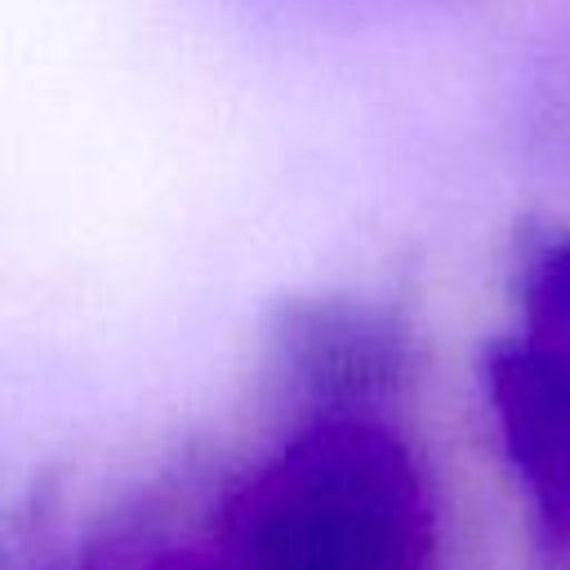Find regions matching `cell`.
Wrapping results in <instances>:
<instances>
[{"label":"cell","mask_w":570,"mask_h":570,"mask_svg":"<svg viewBox=\"0 0 570 570\" xmlns=\"http://www.w3.org/2000/svg\"><path fill=\"white\" fill-rule=\"evenodd\" d=\"M481 379L539 539L570 557V347L534 330L494 338Z\"/></svg>","instance_id":"7a4b0ae2"},{"label":"cell","mask_w":570,"mask_h":570,"mask_svg":"<svg viewBox=\"0 0 570 570\" xmlns=\"http://www.w3.org/2000/svg\"><path fill=\"white\" fill-rule=\"evenodd\" d=\"M276 374L303 396L307 419L370 414L405 374L410 338L392 312L361 298H294L272 325Z\"/></svg>","instance_id":"3957f363"},{"label":"cell","mask_w":570,"mask_h":570,"mask_svg":"<svg viewBox=\"0 0 570 570\" xmlns=\"http://www.w3.org/2000/svg\"><path fill=\"white\" fill-rule=\"evenodd\" d=\"M428 499L374 414L307 419L232 494L209 570H428Z\"/></svg>","instance_id":"6da1fadb"},{"label":"cell","mask_w":570,"mask_h":570,"mask_svg":"<svg viewBox=\"0 0 570 570\" xmlns=\"http://www.w3.org/2000/svg\"><path fill=\"white\" fill-rule=\"evenodd\" d=\"M85 570H89V566H85Z\"/></svg>","instance_id":"277c9868"}]
</instances>
